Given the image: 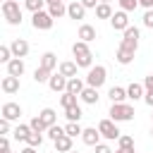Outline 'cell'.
Masks as SVG:
<instances>
[{
    "mask_svg": "<svg viewBox=\"0 0 153 153\" xmlns=\"http://www.w3.org/2000/svg\"><path fill=\"white\" fill-rule=\"evenodd\" d=\"M12 60H14V55H12V48H10V45H0V62L10 65Z\"/></svg>",
    "mask_w": 153,
    "mask_h": 153,
    "instance_id": "36",
    "label": "cell"
},
{
    "mask_svg": "<svg viewBox=\"0 0 153 153\" xmlns=\"http://www.w3.org/2000/svg\"><path fill=\"white\" fill-rule=\"evenodd\" d=\"M98 2H108V5H110V0H98Z\"/></svg>",
    "mask_w": 153,
    "mask_h": 153,
    "instance_id": "51",
    "label": "cell"
},
{
    "mask_svg": "<svg viewBox=\"0 0 153 153\" xmlns=\"http://www.w3.org/2000/svg\"><path fill=\"white\" fill-rule=\"evenodd\" d=\"M84 14H86V7L81 5V0H74V2L67 5V17L69 19H84Z\"/></svg>",
    "mask_w": 153,
    "mask_h": 153,
    "instance_id": "13",
    "label": "cell"
},
{
    "mask_svg": "<svg viewBox=\"0 0 153 153\" xmlns=\"http://www.w3.org/2000/svg\"><path fill=\"white\" fill-rule=\"evenodd\" d=\"M53 22H55V19H53L45 10H43V12H36V14L31 17V24H33L36 31H48V29H53Z\"/></svg>",
    "mask_w": 153,
    "mask_h": 153,
    "instance_id": "5",
    "label": "cell"
},
{
    "mask_svg": "<svg viewBox=\"0 0 153 153\" xmlns=\"http://www.w3.org/2000/svg\"><path fill=\"white\" fill-rule=\"evenodd\" d=\"M22 153H36V148H31V146H26V148H24Z\"/></svg>",
    "mask_w": 153,
    "mask_h": 153,
    "instance_id": "48",
    "label": "cell"
},
{
    "mask_svg": "<svg viewBox=\"0 0 153 153\" xmlns=\"http://www.w3.org/2000/svg\"><path fill=\"white\" fill-rule=\"evenodd\" d=\"M86 105H96L98 103V88H93V86H86L84 91H81V96H79Z\"/></svg>",
    "mask_w": 153,
    "mask_h": 153,
    "instance_id": "19",
    "label": "cell"
},
{
    "mask_svg": "<svg viewBox=\"0 0 153 153\" xmlns=\"http://www.w3.org/2000/svg\"><path fill=\"white\" fill-rule=\"evenodd\" d=\"M108 96H110L112 103H124V98H127V88H122V86H112V88L108 91Z\"/></svg>",
    "mask_w": 153,
    "mask_h": 153,
    "instance_id": "25",
    "label": "cell"
},
{
    "mask_svg": "<svg viewBox=\"0 0 153 153\" xmlns=\"http://www.w3.org/2000/svg\"><path fill=\"white\" fill-rule=\"evenodd\" d=\"M65 134H67V136H72V139H76V136H81V134H84V129L79 127V122H67V124H65Z\"/></svg>",
    "mask_w": 153,
    "mask_h": 153,
    "instance_id": "33",
    "label": "cell"
},
{
    "mask_svg": "<svg viewBox=\"0 0 153 153\" xmlns=\"http://www.w3.org/2000/svg\"><path fill=\"white\" fill-rule=\"evenodd\" d=\"M81 5H84L86 10H96V7L100 5V2H98V0H81Z\"/></svg>",
    "mask_w": 153,
    "mask_h": 153,
    "instance_id": "45",
    "label": "cell"
},
{
    "mask_svg": "<svg viewBox=\"0 0 153 153\" xmlns=\"http://www.w3.org/2000/svg\"><path fill=\"white\" fill-rule=\"evenodd\" d=\"M117 143H120V148H127V151H134V139H131L129 134H122V136L117 139Z\"/></svg>",
    "mask_w": 153,
    "mask_h": 153,
    "instance_id": "39",
    "label": "cell"
},
{
    "mask_svg": "<svg viewBox=\"0 0 153 153\" xmlns=\"http://www.w3.org/2000/svg\"><path fill=\"white\" fill-rule=\"evenodd\" d=\"M134 48H129V45H124V43H120L117 45V53H115V60L120 62V65H129L131 60H134Z\"/></svg>",
    "mask_w": 153,
    "mask_h": 153,
    "instance_id": "7",
    "label": "cell"
},
{
    "mask_svg": "<svg viewBox=\"0 0 153 153\" xmlns=\"http://www.w3.org/2000/svg\"><path fill=\"white\" fill-rule=\"evenodd\" d=\"M10 48H12V55H14V57H26V55H29V43H26L24 38H14V41L10 43Z\"/></svg>",
    "mask_w": 153,
    "mask_h": 153,
    "instance_id": "14",
    "label": "cell"
},
{
    "mask_svg": "<svg viewBox=\"0 0 153 153\" xmlns=\"http://www.w3.org/2000/svg\"><path fill=\"white\" fill-rule=\"evenodd\" d=\"M17 2H19V0H17ZM24 2H26V0H24Z\"/></svg>",
    "mask_w": 153,
    "mask_h": 153,
    "instance_id": "55",
    "label": "cell"
},
{
    "mask_svg": "<svg viewBox=\"0 0 153 153\" xmlns=\"http://www.w3.org/2000/svg\"><path fill=\"white\" fill-rule=\"evenodd\" d=\"M0 115H2L5 120L14 122V120H19V117H22V108H19L17 103H5V105H2V110H0Z\"/></svg>",
    "mask_w": 153,
    "mask_h": 153,
    "instance_id": "10",
    "label": "cell"
},
{
    "mask_svg": "<svg viewBox=\"0 0 153 153\" xmlns=\"http://www.w3.org/2000/svg\"><path fill=\"white\" fill-rule=\"evenodd\" d=\"M76 98H79V96H74V93L65 91V93L60 96V105H62L65 110H67V108H72V105H79V103H76Z\"/></svg>",
    "mask_w": 153,
    "mask_h": 153,
    "instance_id": "31",
    "label": "cell"
},
{
    "mask_svg": "<svg viewBox=\"0 0 153 153\" xmlns=\"http://www.w3.org/2000/svg\"><path fill=\"white\" fill-rule=\"evenodd\" d=\"M86 88V81L84 79H79V76H74V79H69L67 81V91L69 93H74V96H81V91Z\"/></svg>",
    "mask_w": 153,
    "mask_h": 153,
    "instance_id": "21",
    "label": "cell"
},
{
    "mask_svg": "<svg viewBox=\"0 0 153 153\" xmlns=\"http://www.w3.org/2000/svg\"><path fill=\"white\" fill-rule=\"evenodd\" d=\"M139 38H141V33H139V29H136V26H129V29L124 31V36H122V43L136 50V48H139Z\"/></svg>",
    "mask_w": 153,
    "mask_h": 153,
    "instance_id": "8",
    "label": "cell"
},
{
    "mask_svg": "<svg viewBox=\"0 0 153 153\" xmlns=\"http://www.w3.org/2000/svg\"><path fill=\"white\" fill-rule=\"evenodd\" d=\"M50 76H53V72H48L43 67H36V72H33V81L36 84H45V81H50Z\"/></svg>",
    "mask_w": 153,
    "mask_h": 153,
    "instance_id": "30",
    "label": "cell"
},
{
    "mask_svg": "<svg viewBox=\"0 0 153 153\" xmlns=\"http://www.w3.org/2000/svg\"><path fill=\"white\" fill-rule=\"evenodd\" d=\"M115 153H134V151H127V148H117Z\"/></svg>",
    "mask_w": 153,
    "mask_h": 153,
    "instance_id": "49",
    "label": "cell"
},
{
    "mask_svg": "<svg viewBox=\"0 0 153 153\" xmlns=\"http://www.w3.org/2000/svg\"><path fill=\"white\" fill-rule=\"evenodd\" d=\"M53 143H55V151H57V153H69V151H74V148H72V136H67V134L60 136V139L53 141Z\"/></svg>",
    "mask_w": 153,
    "mask_h": 153,
    "instance_id": "23",
    "label": "cell"
},
{
    "mask_svg": "<svg viewBox=\"0 0 153 153\" xmlns=\"http://www.w3.org/2000/svg\"><path fill=\"white\" fill-rule=\"evenodd\" d=\"M105 79H108V69H105L103 65H93V67L88 69V74H86V86L100 88V86L105 84Z\"/></svg>",
    "mask_w": 153,
    "mask_h": 153,
    "instance_id": "3",
    "label": "cell"
},
{
    "mask_svg": "<svg viewBox=\"0 0 153 153\" xmlns=\"http://www.w3.org/2000/svg\"><path fill=\"white\" fill-rule=\"evenodd\" d=\"M5 153H12V151H5Z\"/></svg>",
    "mask_w": 153,
    "mask_h": 153,
    "instance_id": "54",
    "label": "cell"
},
{
    "mask_svg": "<svg viewBox=\"0 0 153 153\" xmlns=\"http://www.w3.org/2000/svg\"><path fill=\"white\" fill-rule=\"evenodd\" d=\"M5 151H10V139L0 136V153H5Z\"/></svg>",
    "mask_w": 153,
    "mask_h": 153,
    "instance_id": "44",
    "label": "cell"
},
{
    "mask_svg": "<svg viewBox=\"0 0 153 153\" xmlns=\"http://www.w3.org/2000/svg\"><path fill=\"white\" fill-rule=\"evenodd\" d=\"M143 86H146V96H143V100H146V105L153 108V74H148V76L143 79Z\"/></svg>",
    "mask_w": 153,
    "mask_h": 153,
    "instance_id": "27",
    "label": "cell"
},
{
    "mask_svg": "<svg viewBox=\"0 0 153 153\" xmlns=\"http://www.w3.org/2000/svg\"><path fill=\"white\" fill-rule=\"evenodd\" d=\"M67 81H69V79H67V76H62V74L57 72V74H53V76H50L48 86H50V91H55V93H65V91H67Z\"/></svg>",
    "mask_w": 153,
    "mask_h": 153,
    "instance_id": "9",
    "label": "cell"
},
{
    "mask_svg": "<svg viewBox=\"0 0 153 153\" xmlns=\"http://www.w3.org/2000/svg\"><path fill=\"white\" fill-rule=\"evenodd\" d=\"M139 5L146 7V10H153V0H139Z\"/></svg>",
    "mask_w": 153,
    "mask_h": 153,
    "instance_id": "47",
    "label": "cell"
},
{
    "mask_svg": "<svg viewBox=\"0 0 153 153\" xmlns=\"http://www.w3.org/2000/svg\"><path fill=\"white\" fill-rule=\"evenodd\" d=\"M151 136H153V129H151Z\"/></svg>",
    "mask_w": 153,
    "mask_h": 153,
    "instance_id": "53",
    "label": "cell"
},
{
    "mask_svg": "<svg viewBox=\"0 0 153 153\" xmlns=\"http://www.w3.org/2000/svg\"><path fill=\"white\" fill-rule=\"evenodd\" d=\"M24 5H26V10H29V12H33V14H36V12H43V7H45L48 2H45V0H26Z\"/></svg>",
    "mask_w": 153,
    "mask_h": 153,
    "instance_id": "35",
    "label": "cell"
},
{
    "mask_svg": "<svg viewBox=\"0 0 153 153\" xmlns=\"http://www.w3.org/2000/svg\"><path fill=\"white\" fill-rule=\"evenodd\" d=\"M48 136H50L53 141H57L60 136H65V127H60V124H53V127H48Z\"/></svg>",
    "mask_w": 153,
    "mask_h": 153,
    "instance_id": "37",
    "label": "cell"
},
{
    "mask_svg": "<svg viewBox=\"0 0 153 153\" xmlns=\"http://www.w3.org/2000/svg\"><path fill=\"white\" fill-rule=\"evenodd\" d=\"M0 88L5 91V93H17L19 91V76H2V81H0Z\"/></svg>",
    "mask_w": 153,
    "mask_h": 153,
    "instance_id": "15",
    "label": "cell"
},
{
    "mask_svg": "<svg viewBox=\"0 0 153 153\" xmlns=\"http://www.w3.org/2000/svg\"><path fill=\"white\" fill-rule=\"evenodd\" d=\"M72 55H74V57H84V55H91V50H88V43H84V41H76V43L72 45Z\"/></svg>",
    "mask_w": 153,
    "mask_h": 153,
    "instance_id": "29",
    "label": "cell"
},
{
    "mask_svg": "<svg viewBox=\"0 0 153 153\" xmlns=\"http://www.w3.org/2000/svg\"><path fill=\"white\" fill-rule=\"evenodd\" d=\"M74 62H76L79 67L91 69V67H93V53H91V55H84V57H74Z\"/></svg>",
    "mask_w": 153,
    "mask_h": 153,
    "instance_id": "40",
    "label": "cell"
},
{
    "mask_svg": "<svg viewBox=\"0 0 153 153\" xmlns=\"http://www.w3.org/2000/svg\"><path fill=\"white\" fill-rule=\"evenodd\" d=\"M110 26H112L115 31H122V33H124V31L131 26V24H129V17H127V12H124V10L115 12V14H112V19H110Z\"/></svg>",
    "mask_w": 153,
    "mask_h": 153,
    "instance_id": "6",
    "label": "cell"
},
{
    "mask_svg": "<svg viewBox=\"0 0 153 153\" xmlns=\"http://www.w3.org/2000/svg\"><path fill=\"white\" fill-rule=\"evenodd\" d=\"M48 14H50L53 19H60V17H65V14H67V5H65V2L48 5Z\"/></svg>",
    "mask_w": 153,
    "mask_h": 153,
    "instance_id": "24",
    "label": "cell"
},
{
    "mask_svg": "<svg viewBox=\"0 0 153 153\" xmlns=\"http://www.w3.org/2000/svg\"><path fill=\"white\" fill-rule=\"evenodd\" d=\"M10 129H12V127H10V120L0 117V134H2V136H7V134H10Z\"/></svg>",
    "mask_w": 153,
    "mask_h": 153,
    "instance_id": "42",
    "label": "cell"
},
{
    "mask_svg": "<svg viewBox=\"0 0 153 153\" xmlns=\"http://www.w3.org/2000/svg\"><path fill=\"white\" fill-rule=\"evenodd\" d=\"M43 143V134H36V131H31L29 134V139H26V146H31V148H38Z\"/></svg>",
    "mask_w": 153,
    "mask_h": 153,
    "instance_id": "38",
    "label": "cell"
},
{
    "mask_svg": "<svg viewBox=\"0 0 153 153\" xmlns=\"http://www.w3.org/2000/svg\"><path fill=\"white\" fill-rule=\"evenodd\" d=\"M98 131H100V136H103V139H108V141H115V139H120V136H122V131L117 129V122H112L110 117L98 122Z\"/></svg>",
    "mask_w": 153,
    "mask_h": 153,
    "instance_id": "4",
    "label": "cell"
},
{
    "mask_svg": "<svg viewBox=\"0 0 153 153\" xmlns=\"http://www.w3.org/2000/svg\"><path fill=\"white\" fill-rule=\"evenodd\" d=\"M112 14H115V12H112V7H110L108 2H100V5L96 7V17H98V19H112Z\"/></svg>",
    "mask_w": 153,
    "mask_h": 153,
    "instance_id": "28",
    "label": "cell"
},
{
    "mask_svg": "<svg viewBox=\"0 0 153 153\" xmlns=\"http://www.w3.org/2000/svg\"><path fill=\"white\" fill-rule=\"evenodd\" d=\"M48 5H55V2H65V0H45Z\"/></svg>",
    "mask_w": 153,
    "mask_h": 153,
    "instance_id": "50",
    "label": "cell"
},
{
    "mask_svg": "<svg viewBox=\"0 0 153 153\" xmlns=\"http://www.w3.org/2000/svg\"><path fill=\"white\" fill-rule=\"evenodd\" d=\"M65 117H67L69 122H79V120L84 117V112H81V108H79V105H72V108H67V110H65Z\"/></svg>",
    "mask_w": 153,
    "mask_h": 153,
    "instance_id": "32",
    "label": "cell"
},
{
    "mask_svg": "<svg viewBox=\"0 0 153 153\" xmlns=\"http://www.w3.org/2000/svg\"><path fill=\"white\" fill-rule=\"evenodd\" d=\"M151 117H153V115H151Z\"/></svg>",
    "mask_w": 153,
    "mask_h": 153,
    "instance_id": "56",
    "label": "cell"
},
{
    "mask_svg": "<svg viewBox=\"0 0 153 153\" xmlns=\"http://www.w3.org/2000/svg\"><path fill=\"white\" fill-rule=\"evenodd\" d=\"M76 38H79V41H84V43H91V41H96V29H93L91 24H81V26H79Z\"/></svg>",
    "mask_w": 153,
    "mask_h": 153,
    "instance_id": "16",
    "label": "cell"
},
{
    "mask_svg": "<svg viewBox=\"0 0 153 153\" xmlns=\"http://www.w3.org/2000/svg\"><path fill=\"white\" fill-rule=\"evenodd\" d=\"M38 117L45 122V127H53V124H57V112H55L53 108H43V110L38 112Z\"/></svg>",
    "mask_w": 153,
    "mask_h": 153,
    "instance_id": "22",
    "label": "cell"
},
{
    "mask_svg": "<svg viewBox=\"0 0 153 153\" xmlns=\"http://www.w3.org/2000/svg\"><path fill=\"white\" fill-rule=\"evenodd\" d=\"M108 115L112 122H129V120H134V108L129 103H112Z\"/></svg>",
    "mask_w": 153,
    "mask_h": 153,
    "instance_id": "1",
    "label": "cell"
},
{
    "mask_svg": "<svg viewBox=\"0 0 153 153\" xmlns=\"http://www.w3.org/2000/svg\"><path fill=\"white\" fill-rule=\"evenodd\" d=\"M143 26H146V29H153V10H146V14H143Z\"/></svg>",
    "mask_w": 153,
    "mask_h": 153,
    "instance_id": "43",
    "label": "cell"
},
{
    "mask_svg": "<svg viewBox=\"0 0 153 153\" xmlns=\"http://www.w3.org/2000/svg\"><path fill=\"white\" fill-rule=\"evenodd\" d=\"M38 67H43V69L53 72V69L57 67V55H55V53H50V50H48V53H43V55H41V65H38Z\"/></svg>",
    "mask_w": 153,
    "mask_h": 153,
    "instance_id": "17",
    "label": "cell"
},
{
    "mask_svg": "<svg viewBox=\"0 0 153 153\" xmlns=\"http://www.w3.org/2000/svg\"><path fill=\"white\" fill-rule=\"evenodd\" d=\"M76 62H72V60H65V62H60V74L62 76H67V79H74L76 76Z\"/></svg>",
    "mask_w": 153,
    "mask_h": 153,
    "instance_id": "18",
    "label": "cell"
},
{
    "mask_svg": "<svg viewBox=\"0 0 153 153\" xmlns=\"http://www.w3.org/2000/svg\"><path fill=\"white\" fill-rule=\"evenodd\" d=\"M143 96H146V86H143V84L131 81V84L127 86V98H129V100H141Z\"/></svg>",
    "mask_w": 153,
    "mask_h": 153,
    "instance_id": "12",
    "label": "cell"
},
{
    "mask_svg": "<svg viewBox=\"0 0 153 153\" xmlns=\"http://www.w3.org/2000/svg\"><path fill=\"white\" fill-rule=\"evenodd\" d=\"M29 134H31V127H29V124H17L14 131H12V136H14L17 141H26Z\"/></svg>",
    "mask_w": 153,
    "mask_h": 153,
    "instance_id": "26",
    "label": "cell"
},
{
    "mask_svg": "<svg viewBox=\"0 0 153 153\" xmlns=\"http://www.w3.org/2000/svg\"><path fill=\"white\" fill-rule=\"evenodd\" d=\"M7 74H10V76H22V74H24V60H22V57H14V60L7 65Z\"/></svg>",
    "mask_w": 153,
    "mask_h": 153,
    "instance_id": "20",
    "label": "cell"
},
{
    "mask_svg": "<svg viewBox=\"0 0 153 153\" xmlns=\"http://www.w3.org/2000/svg\"><path fill=\"white\" fill-rule=\"evenodd\" d=\"M120 2V7L124 10V12H134L136 7H139V0H117Z\"/></svg>",
    "mask_w": 153,
    "mask_h": 153,
    "instance_id": "41",
    "label": "cell"
},
{
    "mask_svg": "<svg viewBox=\"0 0 153 153\" xmlns=\"http://www.w3.org/2000/svg\"><path fill=\"white\" fill-rule=\"evenodd\" d=\"M93 148H96V153H112L108 143H98V146H93Z\"/></svg>",
    "mask_w": 153,
    "mask_h": 153,
    "instance_id": "46",
    "label": "cell"
},
{
    "mask_svg": "<svg viewBox=\"0 0 153 153\" xmlns=\"http://www.w3.org/2000/svg\"><path fill=\"white\" fill-rule=\"evenodd\" d=\"M69 153H79V151H69Z\"/></svg>",
    "mask_w": 153,
    "mask_h": 153,
    "instance_id": "52",
    "label": "cell"
},
{
    "mask_svg": "<svg viewBox=\"0 0 153 153\" xmlns=\"http://www.w3.org/2000/svg\"><path fill=\"white\" fill-rule=\"evenodd\" d=\"M2 17H5V22L12 24V26L22 24V7H19V2H17V0H5V2H2Z\"/></svg>",
    "mask_w": 153,
    "mask_h": 153,
    "instance_id": "2",
    "label": "cell"
},
{
    "mask_svg": "<svg viewBox=\"0 0 153 153\" xmlns=\"http://www.w3.org/2000/svg\"><path fill=\"white\" fill-rule=\"evenodd\" d=\"M29 127H31V131H36V134H43V131H48V127H45V122L36 115L31 122H29Z\"/></svg>",
    "mask_w": 153,
    "mask_h": 153,
    "instance_id": "34",
    "label": "cell"
},
{
    "mask_svg": "<svg viewBox=\"0 0 153 153\" xmlns=\"http://www.w3.org/2000/svg\"><path fill=\"white\" fill-rule=\"evenodd\" d=\"M81 141H84L86 146H98V143H100V131H98V127H86L84 134H81Z\"/></svg>",
    "mask_w": 153,
    "mask_h": 153,
    "instance_id": "11",
    "label": "cell"
}]
</instances>
